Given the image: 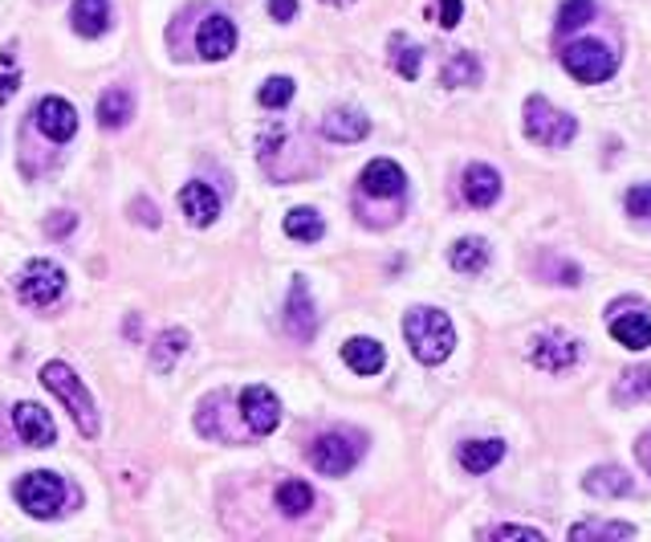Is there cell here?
<instances>
[{
    "mask_svg": "<svg viewBox=\"0 0 651 542\" xmlns=\"http://www.w3.org/2000/svg\"><path fill=\"white\" fill-rule=\"evenodd\" d=\"M611 339L619 343V347H627V351H643V347H651V314L648 311H631V314L615 311Z\"/></svg>",
    "mask_w": 651,
    "mask_h": 542,
    "instance_id": "obj_16",
    "label": "cell"
},
{
    "mask_svg": "<svg viewBox=\"0 0 651 542\" xmlns=\"http://www.w3.org/2000/svg\"><path fill=\"white\" fill-rule=\"evenodd\" d=\"M69 21L78 37H102L110 29V0H74Z\"/></svg>",
    "mask_w": 651,
    "mask_h": 542,
    "instance_id": "obj_19",
    "label": "cell"
},
{
    "mask_svg": "<svg viewBox=\"0 0 651 542\" xmlns=\"http://www.w3.org/2000/svg\"><path fill=\"white\" fill-rule=\"evenodd\" d=\"M21 90V66L13 50H0V107Z\"/></svg>",
    "mask_w": 651,
    "mask_h": 542,
    "instance_id": "obj_32",
    "label": "cell"
},
{
    "mask_svg": "<svg viewBox=\"0 0 651 542\" xmlns=\"http://www.w3.org/2000/svg\"><path fill=\"white\" fill-rule=\"evenodd\" d=\"M41 383L66 404V412L74 416L82 436H98V408H94V395L86 392V383L78 380V371L69 364H45L41 367Z\"/></svg>",
    "mask_w": 651,
    "mask_h": 542,
    "instance_id": "obj_2",
    "label": "cell"
},
{
    "mask_svg": "<svg viewBox=\"0 0 651 542\" xmlns=\"http://www.w3.org/2000/svg\"><path fill=\"white\" fill-rule=\"evenodd\" d=\"M74 225H78L74 213H54V217L45 220V232H50V237H66V232H74Z\"/></svg>",
    "mask_w": 651,
    "mask_h": 542,
    "instance_id": "obj_38",
    "label": "cell"
},
{
    "mask_svg": "<svg viewBox=\"0 0 651 542\" xmlns=\"http://www.w3.org/2000/svg\"><path fill=\"white\" fill-rule=\"evenodd\" d=\"M187 351V335L184 330H163L160 339H155V347H151V367L160 371V376H167L175 367V359Z\"/></svg>",
    "mask_w": 651,
    "mask_h": 542,
    "instance_id": "obj_25",
    "label": "cell"
},
{
    "mask_svg": "<svg viewBox=\"0 0 651 542\" xmlns=\"http://www.w3.org/2000/svg\"><path fill=\"white\" fill-rule=\"evenodd\" d=\"M627 213L639 220H651V184H636V188L627 192Z\"/></svg>",
    "mask_w": 651,
    "mask_h": 542,
    "instance_id": "obj_35",
    "label": "cell"
},
{
    "mask_svg": "<svg viewBox=\"0 0 651 542\" xmlns=\"http://www.w3.org/2000/svg\"><path fill=\"white\" fill-rule=\"evenodd\" d=\"M359 188H362V196H375V200H399V196L408 192V176H403L399 163L371 160L367 167H362Z\"/></svg>",
    "mask_w": 651,
    "mask_h": 542,
    "instance_id": "obj_9",
    "label": "cell"
},
{
    "mask_svg": "<svg viewBox=\"0 0 651 542\" xmlns=\"http://www.w3.org/2000/svg\"><path fill=\"white\" fill-rule=\"evenodd\" d=\"M619 400H651V371L648 367H631L619 380Z\"/></svg>",
    "mask_w": 651,
    "mask_h": 542,
    "instance_id": "obj_33",
    "label": "cell"
},
{
    "mask_svg": "<svg viewBox=\"0 0 651 542\" xmlns=\"http://www.w3.org/2000/svg\"><path fill=\"white\" fill-rule=\"evenodd\" d=\"M285 326L297 343H310L318 330V314H314V299L306 290V278H293L290 302H285Z\"/></svg>",
    "mask_w": 651,
    "mask_h": 542,
    "instance_id": "obj_13",
    "label": "cell"
},
{
    "mask_svg": "<svg viewBox=\"0 0 651 542\" xmlns=\"http://www.w3.org/2000/svg\"><path fill=\"white\" fill-rule=\"evenodd\" d=\"M131 115H134V98H131V90H122V86L107 90L102 102H98V122H102L107 131H115V127H122V122H131Z\"/></svg>",
    "mask_w": 651,
    "mask_h": 542,
    "instance_id": "obj_23",
    "label": "cell"
},
{
    "mask_svg": "<svg viewBox=\"0 0 651 542\" xmlns=\"http://www.w3.org/2000/svg\"><path fill=\"white\" fill-rule=\"evenodd\" d=\"M497 196H501V176L489 163H473L465 172V200L473 208H489V204H497Z\"/></svg>",
    "mask_w": 651,
    "mask_h": 542,
    "instance_id": "obj_18",
    "label": "cell"
},
{
    "mask_svg": "<svg viewBox=\"0 0 651 542\" xmlns=\"http://www.w3.org/2000/svg\"><path fill=\"white\" fill-rule=\"evenodd\" d=\"M322 136L334 139V143H359V139L371 136V119L362 110H330L322 119Z\"/></svg>",
    "mask_w": 651,
    "mask_h": 542,
    "instance_id": "obj_17",
    "label": "cell"
},
{
    "mask_svg": "<svg viewBox=\"0 0 651 542\" xmlns=\"http://www.w3.org/2000/svg\"><path fill=\"white\" fill-rule=\"evenodd\" d=\"M326 4H350V0H326Z\"/></svg>",
    "mask_w": 651,
    "mask_h": 542,
    "instance_id": "obj_41",
    "label": "cell"
},
{
    "mask_svg": "<svg viewBox=\"0 0 651 542\" xmlns=\"http://www.w3.org/2000/svg\"><path fill=\"white\" fill-rule=\"evenodd\" d=\"M485 539H530V542H542L545 534L533 527H518V522H509V527H492L485 530Z\"/></svg>",
    "mask_w": 651,
    "mask_h": 542,
    "instance_id": "obj_36",
    "label": "cell"
},
{
    "mask_svg": "<svg viewBox=\"0 0 651 542\" xmlns=\"http://www.w3.org/2000/svg\"><path fill=\"white\" fill-rule=\"evenodd\" d=\"M391 57H395L399 78H408V82L420 78V62H424V57H420V50H415V45L403 37V33H395V37H391Z\"/></svg>",
    "mask_w": 651,
    "mask_h": 542,
    "instance_id": "obj_30",
    "label": "cell"
},
{
    "mask_svg": "<svg viewBox=\"0 0 651 542\" xmlns=\"http://www.w3.org/2000/svg\"><path fill=\"white\" fill-rule=\"evenodd\" d=\"M440 82L444 86H477L480 82V62L477 54H456L444 62V69H440Z\"/></svg>",
    "mask_w": 651,
    "mask_h": 542,
    "instance_id": "obj_26",
    "label": "cell"
},
{
    "mask_svg": "<svg viewBox=\"0 0 651 542\" xmlns=\"http://www.w3.org/2000/svg\"><path fill=\"white\" fill-rule=\"evenodd\" d=\"M525 136H530L533 143H542V148H566V143L578 136V122H574L566 110L550 107L545 98L533 95L530 102H525Z\"/></svg>",
    "mask_w": 651,
    "mask_h": 542,
    "instance_id": "obj_3",
    "label": "cell"
},
{
    "mask_svg": "<svg viewBox=\"0 0 651 542\" xmlns=\"http://www.w3.org/2000/svg\"><path fill=\"white\" fill-rule=\"evenodd\" d=\"M343 359L350 371H359V376H379L387 364V351H383V343H375V339H350L343 347Z\"/></svg>",
    "mask_w": 651,
    "mask_h": 542,
    "instance_id": "obj_21",
    "label": "cell"
},
{
    "mask_svg": "<svg viewBox=\"0 0 651 542\" xmlns=\"http://www.w3.org/2000/svg\"><path fill=\"white\" fill-rule=\"evenodd\" d=\"M636 527H627V522H578L571 527V539L574 542H595V539H631Z\"/></svg>",
    "mask_w": 651,
    "mask_h": 542,
    "instance_id": "obj_29",
    "label": "cell"
},
{
    "mask_svg": "<svg viewBox=\"0 0 651 542\" xmlns=\"http://www.w3.org/2000/svg\"><path fill=\"white\" fill-rule=\"evenodd\" d=\"M131 213H134V220H139V225H151V229H155V225H160V213H155V204H151V208H147V204L139 200V204H131Z\"/></svg>",
    "mask_w": 651,
    "mask_h": 542,
    "instance_id": "obj_40",
    "label": "cell"
},
{
    "mask_svg": "<svg viewBox=\"0 0 651 542\" xmlns=\"http://www.w3.org/2000/svg\"><path fill=\"white\" fill-rule=\"evenodd\" d=\"M562 66L571 69V78L595 86V82H607L619 69V57L598 41H571V45H562Z\"/></svg>",
    "mask_w": 651,
    "mask_h": 542,
    "instance_id": "obj_6",
    "label": "cell"
},
{
    "mask_svg": "<svg viewBox=\"0 0 651 542\" xmlns=\"http://www.w3.org/2000/svg\"><path fill=\"white\" fill-rule=\"evenodd\" d=\"M62 294H66V270L54 265V261H41V258L29 261L25 270H21V278H17V299L25 302V306L45 311V306H54Z\"/></svg>",
    "mask_w": 651,
    "mask_h": 542,
    "instance_id": "obj_5",
    "label": "cell"
},
{
    "mask_svg": "<svg viewBox=\"0 0 651 542\" xmlns=\"http://www.w3.org/2000/svg\"><path fill=\"white\" fill-rule=\"evenodd\" d=\"M362 457V436L355 433H326L310 445V465L326 477H343L350 474Z\"/></svg>",
    "mask_w": 651,
    "mask_h": 542,
    "instance_id": "obj_7",
    "label": "cell"
},
{
    "mask_svg": "<svg viewBox=\"0 0 651 542\" xmlns=\"http://www.w3.org/2000/svg\"><path fill=\"white\" fill-rule=\"evenodd\" d=\"M240 416H245V424H249L257 436L278 433V424H281V400L269 392L265 383H253V388H245V392H240Z\"/></svg>",
    "mask_w": 651,
    "mask_h": 542,
    "instance_id": "obj_8",
    "label": "cell"
},
{
    "mask_svg": "<svg viewBox=\"0 0 651 542\" xmlns=\"http://www.w3.org/2000/svg\"><path fill=\"white\" fill-rule=\"evenodd\" d=\"M460 13H465V4H460V0H440L436 4V17H440V25L444 29L460 25Z\"/></svg>",
    "mask_w": 651,
    "mask_h": 542,
    "instance_id": "obj_37",
    "label": "cell"
},
{
    "mask_svg": "<svg viewBox=\"0 0 651 542\" xmlns=\"http://www.w3.org/2000/svg\"><path fill=\"white\" fill-rule=\"evenodd\" d=\"M278 510H285V514H306V510H314V489L306 486V481H281L278 489Z\"/></svg>",
    "mask_w": 651,
    "mask_h": 542,
    "instance_id": "obj_27",
    "label": "cell"
},
{
    "mask_svg": "<svg viewBox=\"0 0 651 542\" xmlns=\"http://www.w3.org/2000/svg\"><path fill=\"white\" fill-rule=\"evenodd\" d=\"M501 457H506V441H468V445H460V465L468 474H489Z\"/></svg>",
    "mask_w": 651,
    "mask_h": 542,
    "instance_id": "obj_22",
    "label": "cell"
},
{
    "mask_svg": "<svg viewBox=\"0 0 651 542\" xmlns=\"http://www.w3.org/2000/svg\"><path fill=\"white\" fill-rule=\"evenodd\" d=\"M180 208H184V217L196 225V229H204V225H213L216 217H220V196H216L208 184H184V192H180Z\"/></svg>",
    "mask_w": 651,
    "mask_h": 542,
    "instance_id": "obj_15",
    "label": "cell"
},
{
    "mask_svg": "<svg viewBox=\"0 0 651 542\" xmlns=\"http://www.w3.org/2000/svg\"><path fill=\"white\" fill-rule=\"evenodd\" d=\"M196 50L204 62H220L237 50V25L228 21L225 13H208L199 21V33H196Z\"/></svg>",
    "mask_w": 651,
    "mask_h": 542,
    "instance_id": "obj_11",
    "label": "cell"
},
{
    "mask_svg": "<svg viewBox=\"0 0 651 542\" xmlns=\"http://www.w3.org/2000/svg\"><path fill=\"white\" fill-rule=\"evenodd\" d=\"M261 107H269V110H278V107H285L293 98V82L290 78H269L265 86H261Z\"/></svg>",
    "mask_w": 651,
    "mask_h": 542,
    "instance_id": "obj_34",
    "label": "cell"
},
{
    "mask_svg": "<svg viewBox=\"0 0 651 542\" xmlns=\"http://www.w3.org/2000/svg\"><path fill=\"white\" fill-rule=\"evenodd\" d=\"M17 502L33 518H54V514H62V506H66V481L57 474H50V469L25 474L17 481Z\"/></svg>",
    "mask_w": 651,
    "mask_h": 542,
    "instance_id": "obj_4",
    "label": "cell"
},
{
    "mask_svg": "<svg viewBox=\"0 0 651 542\" xmlns=\"http://www.w3.org/2000/svg\"><path fill=\"white\" fill-rule=\"evenodd\" d=\"M13 424H17V433H21L25 445H33V448L57 445V424L41 404H17L13 408Z\"/></svg>",
    "mask_w": 651,
    "mask_h": 542,
    "instance_id": "obj_12",
    "label": "cell"
},
{
    "mask_svg": "<svg viewBox=\"0 0 651 542\" xmlns=\"http://www.w3.org/2000/svg\"><path fill=\"white\" fill-rule=\"evenodd\" d=\"M285 232H290L293 241H318L322 232H326V225H322V217L314 208H293L290 217H285Z\"/></svg>",
    "mask_w": 651,
    "mask_h": 542,
    "instance_id": "obj_28",
    "label": "cell"
},
{
    "mask_svg": "<svg viewBox=\"0 0 651 542\" xmlns=\"http://www.w3.org/2000/svg\"><path fill=\"white\" fill-rule=\"evenodd\" d=\"M578 339H571V335H562V330H554V335H542V339L533 343V364L542 367V371H566V367L578 364Z\"/></svg>",
    "mask_w": 651,
    "mask_h": 542,
    "instance_id": "obj_14",
    "label": "cell"
},
{
    "mask_svg": "<svg viewBox=\"0 0 651 542\" xmlns=\"http://www.w3.org/2000/svg\"><path fill=\"white\" fill-rule=\"evenodd\" d=\"M595 17V0H566L558 13V33H574Z\"/></svg>",
    "mask_w": 651,
    "mask_h": 542,
    "instance_id": "obj_31",
    "label": "cell"
},
{
    "mask_svg": "<svg viewBox=\"0 0 651 542\" xmlns=\"http://www.w3.org/2000/svg\"><path fill=\"white\" fill-rule=\"evenodd\" d=\"M37 131L45 139H54V143H66V139H74L78 136V110L69 107L66 98H57V95H50V98H41L37 102Z\"/></svg>",
    "mask_w": 651,
    "mask_h": 542,
    "instance_id": "obj_10",
    "label": "cell"
},
{
    "mask_svg": "<svg viewBox=\"0 0 651 542\" xmlns=\"http://www.w3.org/2000/svg\"><path fill=\"white\" fill-rule=\"evenodd\" d=\"M448 261H453V270H460V273H480L489 265V245L480 241V237H465V241L453 245Z\"/></svg>",
    "mask_w": 651,
    "mask_h": 542,
    "instance_id": "obj_24",
    "label": "cell"
},
{
    "mask_svg": "<svg viewBox=\"0 0 651 542\" xmlns=\"http://www.w3.org/2000/svg\"><path fill=\"white\" fill-rule=\"evenodd\" d=\"M403 339H408V347H412V355L420 364L436 367V364H444L456 347L453 318L444 311H436V306H415V311H408V318H403Z\"/></svg>",
    "mask_w": 651,
    "mask_h": 542,
    "instance_id": "obj_1",
    "label": "cell"
},
{
    "mask_svg": "<svg viewBox=\"0 0 651 542\" xmlns=\"http://www.w3.org/2000/svg\"><path fill=\"white\" fill-rule=\"evenodd\" d=\"M293 13H297V0H269V17L273 21H293Z\"/></svg>",
    "mask_w": 651,
    "mask_h": 542,
    "instance_id": "obj_39",
    "label": "cell"
},
{
    "mask_svg": "<svg viewBox=\"0 0 651 542\" xmlns=\"http://www.w3.org/2000/svg\"><path fill=\"white\" fill-rule=\"evenodd\" d=\"M586 494H595V498H627L631 489H636V481L619 469V465H598V469H590L586 474Z\"/></svg>",
    "mask_w": 651,
    "mask_h": 542,
    "instance_id": "obj_20",
    "label": "cell"
}]
</instances>
